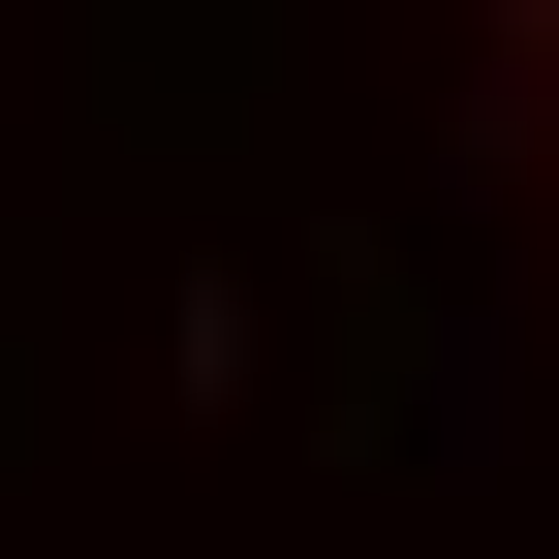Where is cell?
Here are the masks:
<instances>
[{
  "instance_id": "cell-1",
  "label": "cell",
  "mask_w": 559,
  "mask_h": 559,
  "mask_svg": "<svg viewBox=\"0 0 559 559\" xmlns=\"http://www.w3.org/2000/svg\"><path fill=\"white\" fill-rule=\"evenodd\" d=\"M498 62H528V124H559V0H498Z\"/></svg>"
}]
</instances>
